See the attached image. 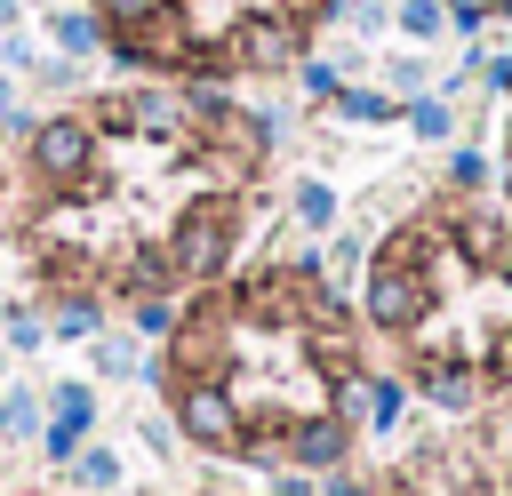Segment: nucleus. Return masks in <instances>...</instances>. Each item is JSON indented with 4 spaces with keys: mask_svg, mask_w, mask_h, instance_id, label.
Wrapping results in <instances>:
<instances>
[{
    "mask_svg": "<svg viewBox=\"0 0 512 496\" xmlns=\"http://www.w3.org/2000/svg\"><path fill=\"white\" fill-rule=\"evenodd\" d=\"M440 312V256H432V224H400L376 264L360 272V320L384 336H416Z\"/></svg>",
    "mask_w": 512,
    "mask_h": 496,
    "instance_id": "obj_1",
    "label": "nucleus"
},
{
    "mask_svg": "<svg viewBox=\"0 0 512 496\" xmlns=\"http://www.w3.org/2000/svg\"><path fill=\"white\" fill-rule=\"evenodd\" d=\"M232 256H240V200L200 192V200L168 224V264H176V288H224Z\"/></svg>",
    "mask_w": 512,
    "mask_h": 496,
    "instance_id": "obj_2",
    "label": "nucleus"
},
{
    "mask_svg": "<svg viewBox=\"0 0 512 496\" xmlns=\"http://www.w3.org/2000/svg\"><path fill=\"white\" fill-rule=\"evenodd\" d=\"M24 160L48 192H80V184L104 176V136L88 128V112H48V120L24 128Z\"/></svg>",
    "mask_w": 512,
    "mask_h": 496,
    "instance_id": "obj_3",
    "label": "nucleus"
},
{
    "mask_svg": "<svg viewBox=\"0 0 512 496\" xmlns=\"http://www.w3.org/2000/svg\"><path fill=\"white\" fill-rule=\"evenodd\" d=\"M168 408H176V432L208 456H248V408L224 376H200V384H168Z\"/></svg>",
    "mask_w": 512,
    "mask_h": 496,
    "instance_id": "obj_4",
    "label": "nucleus"
},
{
    "mask_svg": "<svg viewBox=\"0 0 512 496\" xmlns=\"http://www.w3.org/2000/svg\"><path fill=\"white\" fill-rule=\"evenodd\" d=\"M304 40H312V8H280V16H256L224 40V72H296L304 64Z\"/></svg>",
    "mask_w": 512,
    "mask_h": 496,
    "instance_id": "obj_5",
    "label": "nucleus"
},
{
    "mask_svg": "<svg viewBox=\"0 0 512 496\" xmlns=\"http://www.w3.org/2000/svg\"><path fill=\"white\" fill-rule=\"evenodd\" d=\"M448 256H464V264L496 272V264L512 256V216H504V208H488V200H456V208H448Z\"/></svg>",
    "mask_w": 512,
    "mask_h": 496,
    "instance_id": "obj_6",
    "label": "nucleus"
},
{
    "mask_svg": "<svg viewBox=\"0 0 512 496\" xmlns=\"http://www.w3.org/2000/svg\"><path fill=\"white\" fill-rule=\"evenodd\" d=\"M408 376H416V392H424L440 416H464V408H480V392H488V376H480L472 360H456V352H416Z\"/></svg>",
    "mask_w": 512,
    "mask_h": 496,
    "instance_id": "obj_7",
    "label": "nucleus"
},
{
    "mask_svg": "<svg viewBox=\"0 0 512 496\" xmlns=\"http://www.w3.org/2000/svg\"><path fill=\"white\" fill-rule=\"evenodd\" d=\"M288 464H296L304 480L344 472V464H352V424L328 416V408H320V416H296V424H288Z\"/></svg>",
    "mask_w": 512,
    "mask_h": 496,
    "instance_id": "obj_8",
    "label": "nucleus"
},
{
    "mask_svg": "<svg viewBox=\"0 0 512 496\" xmlns=\"http://www.w3.org/2000/svg\"><path fill=\"white\" fill-rule=\"evenodd\" d=\"M88 424H96V384H56L48 392V432H40L48 464H72L88 448Z\"/></svg>",
    "mask_w": 512,
    "mask_h": 496,
    "instance_id": "obj_9",
    "label": "nucleus"
},
{
    "mask_svg": "<svg viewBox=\"0 0 512 496\" xmlns=\"http://www.w3.org/2000/svg\"><path fill=\"white\" fill-rule=\"evenodd\" d=\"M112 296H120V304L176 296V264H168V248H120V256H112Z\"/></svg>",
    "mask_w": 512,
    "mask_h": 496,
    "instance_id": "obj_10",
    "label": "nucleus"
},
{
    "mask_svg": "<svg viewBox=\"0 0 512 496\" xmlns=\"http://www.w3.org/2000/svg\"><path fill=\"white\" fill-rule=\"evenodd\" d=\"M128 136H192L184 88H136L128 96Z\"/></svg>",
    "mask_w": 512,
    "mask_h": 496,
    "instance_id": "obj_11",
    "label": "nucleus"
},
{
    "mask_svg": "<svg viewBox=\"0 0 512 496\" xmlns=\"http://www.w3.org/2000/svg\"><path fill=\"white\" fill-rule=\"evenodd\" d=\"M48 336H64V344H96V336H104V296L64 288V296L48 304Z\"/></svg>",
    "mask_w": 512,
    "mask_h": 496,
    "instance_id": "obj_12",
    "label": "nucleus"
},
{
    "mask_svg": "<svg viewBox=\"0 0 512 496\" xmlns=\"http://www.w3.org/2000/svg\"><path fill=\"white\" fill-rule=\"evenodd\" d=\"M48 48H56L64 64H80V56H96V48H104V24H96V16H64V8H56V16H48Z\"/></svg>",
    "mask_w": 512,
    "mask_h": 496,
    "instance_id": "obj_13",
    "label": "nucleus"
},
{
    "mask_svg": "<svg viewBox=\"0 0 512 496\" xmlns=\"http://www.w3.org/2000/svg\"><path fill=\"white\" fill-rule=\"evenodd\" d=\"M336 208H344V200H336V184H328V176H304V184L288 192V216H296L304 232H328V224H336Z\"/></svg>",
    "mask_w": 512,
    "mask_h": 496,
    "instance_id": "obj_14",
    "label": "nucleus"
},
{
    "mask_svg": "<svg viewBox=\"0 0 512 496\" xmlns=\"http://www.w3.org/2000/svg\"><path fill=\"white\" fill-rule=\"evenodd\" d=\"M64 472H72V488H88V496H104V488H120V472H128V456H120V448H80V456H72Z\"/></svg>",
    "mask_w": 512,
    "mask_h": 496,
    "instance_id": "obj_15",
    "label": "nucleus"
},
{
    "mask_svg": "<svg viewBox=\"0 0 512 496\" xmlns=\"http://www.w3.org/2000/svg\"><path fill=\"white\" fill-rule=\"evenodd\" d=\"M48 424H40V400L24 392V384H8L0 392V440H40Z\"/></svg>",
    "mask_w": 512,
    "mask_h": 496,
    "instance_id": "obj_16",
    "label": "nucleus"
},
{
    "mask_svg": "<svg viewBox=\"0 0 512 496\" xmlns=\"http://www.w3.org/2000/svg\"><path fill=\"white\" fill-rule=\"evenodd\" d=\"M392 24L424 48V40H440V32H448V8H440V0H400V8H392Z\"/></svg>",
    "mask_w": 512,
    "mask_h": 496,
    "instance_id": "obj_17",
    "label": "nucleus"
},
{
    "mask_svg": "<svg viewBox=\"0 0 512 496\" xmlns=\"http://www.w3.org/2000/svg\"><path fill=\"white\" fill-rule=\"evenodd\" d=\"M296 88H304L312 104H336V96H344V72H336L328 56H304V64H296Z\"/></svg>",
    "mask_w": 512,
    "mask_h": 496,
    "instance_id": "obj_18",
    "label": "nucleus"
},
{
    "mask_svg": "<svg viewBox=\"0 0 512 496\" xmlns=\"http://www.w3.org/2000/svg\"><path fill=\"white\" fill-rule=\"evenodd\" d=\"M408 128H416L424 144H440V136L456 128V104H448V96H416V104H408Z\"/></svg>",
    "mask_w": 512,
    "mask_h": 496,
    "instance_id": "obj_19",
    "label": "nucleus"
},
{
    "mask_svg": "<svg viewBox=\"0 0 512 496\" xmlns=\"http://www.w3.org/2000/svg\"><path fill=\"white\" fill-rule=\"evenodd\" d=\"M128 320H136V336H176L184 304L176 296H144V304H128Z\"/></svg>",
    "mask_w": 512,
    "mask_h": 496,
    "instance_id": "obj_20",
    "label": "nucleus"
},
{
    "mask_svg": "<svg viewBox=\"0 0 512 496\" xmlns=\"http://www.w3.org/2000/svg\"><path fill=\"white\" fill-rule=\"evenodd\" d=\"M136 368H144L136 336H96V376H136Z\"/></svg>",
    "mask_w": 512,
    "mask_h": 496,
    "instance_id": "obj_21",
    "label": "nucleus"
},
{
    "mask_svg": "<svg viewBox=\"0 0 512 496\" xmlns=\"http://www.w3.org/2000/svg\"><path fill=\"white\" fill-rule=\"evenodd\" d=\"M336 112L368 128V120H392V96H384V88H344V96H336Z\"/></svg>",
    "mask_w": 512,
    "mask_h": 496,
    "instance_id": "obj_22",
    "label": "nucleus"
},
{
    "mask_svg": "<svg viewBox=\"0 0 512 496\" xmlns=\"http://www.w3.org/2000/svg\"><path fill=\"white\" fill-rule=\"evenodd\" d=\"M384 96H408V104H416V96H424V64H416V56H392V64H384Z\"/></svg>",
    "mask_w": 512,
    "mask_h": 496,
    "instance_id": "obj_23",
    "label": "nucleus"
},
{
    "mask_svg": "<svg viewBox=\"0 0 512 496\" xmlns=\"http://www.w3.org/2000/svg\"><path fill=\"white\" fill-rule=\"evenodd\" d=\"M0 328H8L16 352H40V344H48V320H40V312H0Z\"/></svg>",
    "mask_w": 512,
    "mask_h": 496,
    "instance_id": "obj_24",
    "label": "nucleus"
},
{
    "mask_svg": "<svg viewBox=\"0 0 512 496\" xmlns=\"http://www.w3.org/2000/svg\"><path fill=\"white\" fill-rule=\"evenodd\" d=\"M400 416H408V392H400L392 376H376V408H368V424H376V432H392Z\"/></svg>",
    "mask_w": 512,
    "mask_h": 496,
    "instance_id": "obj_25",
    "label": "nucleus"
},
{
    "mask_svg": "<svg viewBox=\"0 0 512 496\" xmlns=\"http://www.w3.org/2000/svg\"><path fill=\"white\" fill-rule=\"evenodd\" d=\"M448 184H456V192H480V184H488V160H480V152H448Z\"/></svg>",
    "mask_w": 512,
    "mask_h": 496,
    "instance_id": "obj_26",
    "label": "nucleus"
},
{
    "mask_svg": "<svg viewBox=\"0 0 512 496\" xmlns=\"http://www.w3.org/2000/svg\"><path fill=\"white\" fill-rule=\"evenodd\" d=\"M440 8H448V24H456V32H480V24L496 16V0H440Z\"/></svg>",
    "mask_w": 512,
    "mask_h": 496,
    "instance_id": "obj_27",
    "label": "nucleus"
},
{
    "mask_svg": "<svg viewBox=\"0 0 512 496\" xmlns=\"http://www.w3.org/2000/svg\"><path fill=\"white\" fill-rule=\"evenodd\" d=\"M320 496H384V488H376L368 472H352V464H344V472H328V488H320Z\"/></svg>",
    "mask_w": 512,
    "mask_h": 496,
    "instance_id": "obj_28",
    "label": "nucleus"
},
{
    "mask_svg": "<svg viewBox=\"0 0 512 496\" xmlns=\"http://www.w3.org/2000/svg\"><path fill=\"white\" fill-rule=\"evenodd\" d=\"M488 88H496V96H512V48H504V56H488Z\"/></svg>",
    "mask_w": 512,
    "mask_h": 496,
    "instance_id": "obj_29",
    "label": "nucleus"
},
{
    "mask_svg": "<svg viewBox=\"0 0 512 496\" xmlns=\"http://www.w3.org/2000/svg\"><path fill=\"white\" fill-rule=\"evenodd\" d=\"M16 16H24V0H0V32H16Z\"/></svg>",
    "mask_w": 512,
    "mask_h": 496,
    "instance_id": "obj_30",
    "label": "nucleus"
},
{
    "mask_svg": "<svg viewBox=\"0 0 512 496\" xmlns=\"http://www.w3.org/2000/svg\"><path fill=\"white\" fill-rule=\"evenodd\" d=\"M496 272H504V288H512V256H504V264H496Z\"/></svg>",
    "mask_w": 512,
    "mask_h": 496,
    "instance_id": "obj_31",
    "label": "nucleus"
},
{
    "mask_svg": "<svg viewBox=\"0 0 512 496\" xmlns=\"http://www.w3.org/2000/svg\"><path fill=\"white\" fill-rule=\"evenodd\" d=\"M496 16H504V24H512V0H496Z\"/></svg>",
    "mask_w": 512,
    "mask_h": 496,
    "instance_id": "obj_32",
    "label": "nucleus"
},
{
    "mask_svg": "<svg viewBox=\"0 0 512 496\" xmlns=\"http://www.w3.org/2000/svg\"><path fill=\"white\" fill-rule=\"evenodd\" d=\"M504 160H512V128H504Z\"/></svg>",
    "mask_w": 512,
    "mask_h": 496,
    "instance_id": "obj_33",
    "label": "nucleus"
},
{
    "mask_svg": "<svg viewBox=\"0 0 512 496\" xmlns=\"http://www.w3.org/2000/svg\"><path fill=\"white\" fill-rule=\"evenodd\" d=\"M0 120H8V104H0Z\"/></svg>",
    "mask_w": 512,
    "mask_h": 496,
    "instance_id": "obj_34",
    "label": "nucleus"
}]
</instances>
